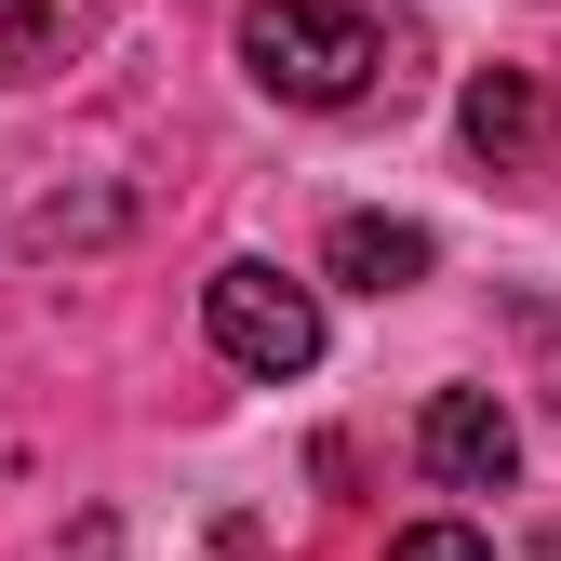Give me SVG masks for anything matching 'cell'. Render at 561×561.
<instances>
[{
  "label": "cell",
  "mask_w": 561,
  "mask_h": 561,
  "mask_svg": "<svg viewBox=\"0 0 561 561\" xmlns=\"http://www.w3.org/2000/svg\"><path fill=\"white\" fill-rule=\"evenodd\" d=\"M414 468H428L442 495H508L522 481V414L495 388H442L428 414H414Z\"/></svg>",
  "instance_id": "cell-3"
},
{
  "label": "cell",
  "mask_w": 561,
  "mask_h": 561,
  "mask_svg": "<svg viewBox=\"0 0 561 561\" xmlns=\"http://www.w3.org/2000/svg\"><path fill=\"white\" fill-rule=\"evenodd\" d=\"M201 334H215V362L228 375H308L321 362V295H308V280H280V267H215V280H201Z\"/></svg>",
  "instance_id": "cell-2"
},
{
  "label": "cell",
  "mask_w": 561,
  "mask_h": 561,
  "mask_svg": "<svg viewBox=\"0 0 561 561\" xmlns=\"http://www.w3.org/2000/svg\"><path fill=\"white\" fill-rule=\"evenodd\" d=\"M241 67L280 107H362L388 81V27L362 0H254L241 14Z\"/></svg>",
  "instance_id": "cell-1"
},
{
  "label": "cell",
  "mask_w": 561,
  "mask_h": 561,
  "mask_svg": "<svg viewBox=\"0 0 561 561\" xmlns=\"http://www.w3.org/2000/svg\"><path fill=\"white\" fill-rule=\"evenodd\" d=\"M321 267L347 280V295H414V280H428V228L414 215H347Z\"/></svg>",
  "instance_id": "cell-5"
},
{
  "label": "cell",
  "mask_w": 561,
  "mask_h": 561,
  "mask_svg": "<svg viewBox=\"0 0 561 561\" xmlns=\"http://www.w3.org/2000/svg\"><path fill=\"white\" fill-rule=\"evenodd\" d=\"M67 41V0H0V67H54Z\"/></svg>",
  "instance_id": "cell-6"
},
{
  "label": "cell",
  "mask_w": 561,
  "mask_h": 561,
  "mask_svg": "<svg viewBox=\"0 0 561 561\" xmlns=\"http://www.w3.org/2000/svg\"><path fill=\"white\" fill-rule=\"evenodd\" d=\"M388 561H495V548H481L468 522H414V535H388Z\"/></svg>",
  "instance_id": "cell-7"
},
{
  "label": "cell",
  "mask_w": 561,
  "mask_h": 561,
  "mask_svg": "<svg viewBox=\"0 0 561 561\" xmlns=\"http://www.w3.org/2000/svg\"><path fill=\"white\" fill-rule=\"evenodd\" d=\"M455 121H468V148L495 161V174H535V161L561 148V107H548V81H535V67H481Z\"/></svg>",
  "instance_id": "cell-4"
}]
</instances>
